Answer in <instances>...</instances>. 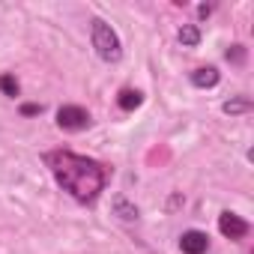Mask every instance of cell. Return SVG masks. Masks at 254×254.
<instances>
[{
	"instance_id": "8",
	"label": "cell",
	"mask_w": 254,
	"mask_h": 254,
	"mask_svg": "<svg viewBox=\"0 0 254 254\" xmlns=\"http://www.w3.org/2000/svg\"><path fill=\"white\" fill-rule=\"evenodd\" d=\"M141 105H144V93H141V90H132V87L120 90V96H117V108H120V111H135V108H141Z\"/></svg>"
},
{
	"instance_id": "12",
	"label": "cell",
	"mask_w": 254,
	"mask_h": 254,
	"mask_svg": "<svg viewBox=\"0 0 254 254\" xmlns=\"http://www.w3.org/2000/svg\"><path fill=\"white\" fill-rule=\"evenodd\" d=\"M227 60L236 63V66H242V63H245V48H242V45H230V48H227Z\"/></svg>"
},
{
	"instance_id": "13",
	"label": "cell",
	"mask_w": 254,
	"mask_h": 254,
	"mask_svg": "<svg viewBox=\"0 0 254 254\" xmlns=\"http://www.w3.org/2000/svg\"><path fill=\"white\" fill-rule=\"evenodd\" d=\"M21 114H24V117H33V114H42V105H33V102H30V105H21Z\"/></svg>"
},
{
	"instance_id": "14",
	"label": "cell",
	"mask_w": 254,
	"mask_h": 254,
	"mask_svg": "<svg viewBox=\"0 0 254 254\" xmlns=\"http://www.w3.org/2000/svg\"><path fill=\"white\" fill-rule=\"evenodd\" d=\"M212 9H215L212 3H200V6H197V18H209V15H212Z\"/></svg>"
},
{
	"instance_id": "2",
	"label": "cell",
	"mask_w": 254,
	"mask_h": 254,
	"mask_svg": "<svg viewBox=\"0 0 254 254\" xmlns=\"http://www.w3.org/2000/svg\"><path fill=\"white\" fill-rule=\"evenodd\" d=\"M90 45H93L96 57L105 60V63H120L123 60V39L105 18L90 21Z\"/></svg>"
},
{
	"instance_id": "5",
	"label": "cell",
	"mask_w": 254,
	"mask_h": 254,
	"mask_svg": "<svg viewBox=\"0 0 254 254\" xmlns=\"http://www.w3.org/2000/svg\"><path fill=\"white\" fill-rule=\"evenodd\" d=\"M180 251H183V254H206V251H209V236H206L203 230H197V227L183 230V236H180Z\"/></svg>"
},
{
	"instance_id": "9",
	"label": "cell",
	"mask_w": 254,
	"mask_h": 254,
	"mask_svg": "<svg viewBox=\"0 0 254 254\" xmlns=\"http://www.w3.org/2000/svg\"><path fill=\"white\" fill-rule=\"evenodd\" d=\"M221 111H224L227 117H239V114H248V111H254V102H251L248 96H230V99L221 105Z\"/></svg>"
},
{
	"instance_id": "7",
	"label": "cell",
	"mask_w": 254,
	"mask_h": 254,
	"mask_svg": "<svg viewBox=\"0 0 254 254\" xmlns=\"http://www.w3.org/2000/svg\"><path fill=\"white\" fill-rule=\"evenodd\" d=\"M189 81H191V87H197V90H212V87H218L221 72H218L215 66H200V69H194V72L189 75Z\"/></svg>"
},
{
	"instance_id": "1",
	"label": "cell",
	"mask_w": 254,
	"mask_h": 254,
	"mask_svg": "<svg viewBox=\"0 0 254 254\" xmlns=\"http://www.w3.org/2000/svg\"><path fill=\"white\" fill-rule=\"evenodd\" d=\"M45 168L51 171L54 183L69 197H75L78 203H96L99 194L105 191V183H108V174H105V168L96 159L78 156L72 150H51V153H45Z\"/></svg>"
},
{
	"instance_id": "3",
	"label": "cell",
	"mask_w": 254,
	"mask_h": 254,
	"mask_svg": "<svg viewBox=\"0 0 254 254\" xmlns=\"http://www.w3.org/2000/svg\"><path fill=\"white\" fill-rule=\"evenodd\" d=\"M90 123H93V117L81 105H63V108H57V126H60L63 132H84V129H90Z\"/></svg>"
},
{
	"instance_id": "6",
	"label": "cell",
	"mask_w": 254,
	"mask_h": 254,
	"mask_svg": "<svg viewBox=\"0 0 254 254\" xmlns=\"http://www.w3.org/2000/svg\"><path fill=\"white\" fill-rule=\"evenodd\" d=\"M111 209H114V215L120 218V221H126V224H135V221H141V209L126 197V194H114V200H111Z\"/></svg>"
},
{
	"instance_id": "10",
	"label": "cell",
	"mask_w": 254,
	"mask_h": 254,
	"mask_svg": "<svg viewBox=\"0 0 254 254\" xmlns=\"http://www.w3.org/2000/svg\"><path fill=\"white\" fill-rule=\"evenodd\" d=\"M177 39L183 42V48H197L200 45V27L197 24H183L177 30Z\"/></svg>"
},
{
	"instance_id": "4",
	"label": "cell",
	"mask_w": 254,
	"mask_h": 254,
	"mask_svg": "<svg viewBox=\"0 0 254 254\" xmlns=\"http://www.w3.org/2000/svg\"><path fill=\"white\" fill-rule=\"evenodd\" d=\"M248 230H251V224H248L242 215H236V212H230V209H224V212L218 215V233H221L224 239H245Z\"/></svg>"
},
{
	"instance_id": "11",
	"label": "cell",
	"mask_w": 254,
	"mask_h": 254,
	"mask_svg": "<svg viewBox=\"0 0 254 254\" xmlns=\"http://www.w3.org/2000/svg\"><path fill=\"white\" fill-rule=\"evenodd\" d=\"M0 93H3V96H9V99H15V96L21 93V87H18L15 75H0Z\"/></svg>"
}]
</instances>
